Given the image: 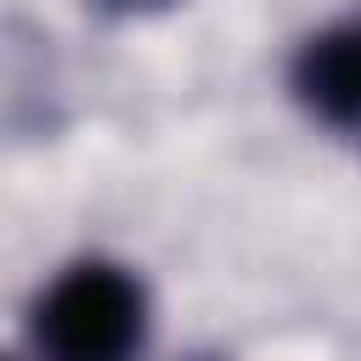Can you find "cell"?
<instances>
[{
    "mask_svg": "<svg viewBox=\"0 0 361 361\" xmlns=\"http://www.w3.org/2000/svg\"><path fill=\"white\" fill-rule=\"evenodd\" d=\"M107 6H124V11H147V6H164V0H107Z\"/></svg>",
    "mask_w": 361,
    "mask_h": 361,
    "instance_id": "obj_3",
    "label": "cell"
},
{
    "mask_svg": "<svg viewBox=\"0 0 361 361\" xmlns=\"http://www.w3.org/2000/svg\"><path fill=\"white\" fill-rule=\"evenodd\" d=\"M293 96L322 124H361V23H333L310 34L293 56Z\"/></svg>",
    "mask_w": 361,
    "mask_h": 361,
    "instance_id": "obj_2",
    "label": "cell"
},
{
    "mask_svg": "<svg viewBox=\"0 0 361 361\" xmlns=\"http://www.w3.org/2000/svg\"><path fill=\"white\" fill-rule=\"evenodd\" d=\"M45 361H135L147 344V293L113 259L68 265L34 305Z\"/></svg>",
    "mask_w": 361,
    "mask_h": 361,
    "instance_id": "obj_1",
    "label": "cell"
}]
</instances>
